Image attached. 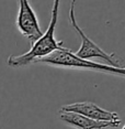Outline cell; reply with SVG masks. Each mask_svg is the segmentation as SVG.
<instances>
[{"label": "cell", "mask_w": 125, "mask_h": 129, "mask_svg": "<svg viewBox=\"0 0 125 129\" xmlns=\"http://www.w3.org/2000/svg\"><path fill=\"white\" fill-rule=\"evenodd\" d=\"M64 111L76 113L85 117H88V118L99 120V121L120 122L121 124V118L116 113L103 109V108L99 107L98 105H95L94 103L91 102H80V103L65 105V106L60 108L58 113H64Z\"/></svg>", "instance_id": "obj_5"}, {"label": "cell", "mask_w": 125, "mask_h": 129, "mask_svg": "<svg viewBox=\"0 0 125 129\" xmlns=\"http://www.w3.org/2000/svg\"><path fill=\"white\" fill-rule=\"evenodd\" d=\"M36 63H44L54 66H63L68 69H82L91 70V71L103 72L107 74H114L117 76L125 77V67H116L109 64H101L92 62L91 60H83L75 55L70 49L59 48L47 56L36 61Z\"/></svg>", "instance_id": "obj_2"}, {"label": "cell", "mask_w": 125, "mask_h": 129, "mask_svg": "<svg viewBox=\"0 0 125 129\" xmlns=\"http://www.w3.org/2000/svg\"><path fill=\"white\" fill-rule=\"evenodd\" d=\"M60 0H54L52 7L51 21L48 28L43 36L32 44L30 51L21 55H10L8 57L7 64L10 67H22L31 63H36V61L47 56L59 48H63V41H57L55 38V32L58 22V12H59Z\"/></svg>", "instance_id": "obj_1"}, {"label": "cell", "mask_w": 125, "mask_h": 129, "mask_svg": "<svg viewBox=\"0 0 125 129\" xmlns=\"http://www.w3.org/2000/svg\"><path fill=\"white\" fill-rule=\"evenodd\" d=\"M59 118L64 122L68 124L71 127L77 129H105V128H117L120 122H110V121H99L76 113L64 111L59 113Z\"/></svg>", "instance_id": "obj_6"}, {"label": "cell", "mask_w": 125, "mask_h": 129, "mask_svg": "<svg viewBox=\"0 0 125 129\" xmlns=\"http://www.w3.org/2000/svg\"><path fill=\"white\" fill-rule=\"evenodd\" d=\"M75 5H76V0H71L70 8H69V22H70V25L75 30V32H77V34L79 36L81 40V45L79 50L75 53V55L79 58H83V60H90V58L98 57L100 60L104 61V62H106L109 65L122 67V61L120 57H117L114 53H107L104 50H102L78 25L76 17H75Z\"/></svg>", "instance_id": "obj_3"}, {"label": "cell", "mask_w": 125, "mask_h": 129, "mask_svg": "<svg viewBox=\"0 0 125 129\" xmlns=\"http://www.w3.org/2000/svg\"><path fill=\"white\" fill-rule=\"evenodd\" d=\"M19 12L17 17V28L30 42L34 43L43 36L39 20L29 0H18Z\"/></svg>", "instance_id": "obj_4"}, {"label": "cell", "mask_w": 125, "mask_h": 129, "mask_svg": "<svg viewBox=\"0 0 125 129\" xmlns=\"http://www.w3.org/2000/svg\"><path fill=\"white\" fill-rule=\"evenodd\" d=\"M122 129H125V126H124V127H123V128H122Z\"/></svg>", "instance_id": "obj_7"}, {"label": "cell", "mask_w": 125, "mask_h": 129, "mask_svg": "<svg viewBox=\"0 0 125 129\" xmlns=\"http://www.w3.org/2000/svg\"><path fill=\"white\" fill-rule=\"evenodd\" d=\"M0 129H1V126H0Z\"/></svg>", "instance_id": "obj_8"}]
</instances>
